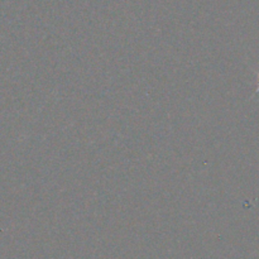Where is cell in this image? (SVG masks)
Instances as JSON below:
<instances>
[{
	"instance_id": "obj_1",
	"label": "cell",
	"mask_w": 259,
	"mask_h": 259,
	"mask_svg": "<svg viewBox=\"0 0 259 259\" xmlns=\"http://www.w3.org/2000/svg\"><path fill=\"white\" fill-rule=\"evenodd\" d=\"M257 93H259V86H258V90H257Z\"/></svg>"
}]
</instances>
